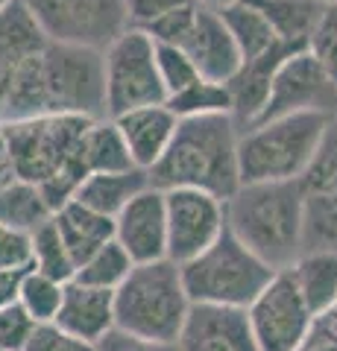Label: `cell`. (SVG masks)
<instances>
[{"label":"cell","instance_id":"1","mask_svg":"<svg viewBox=\"0 0 337 351\" xmlns=\"http://www.w3.org/2000/svg\"><path fill=\"white\" fill-rule=\"evenodd\" d=\"M56 114L108 117L100 50L47 41L18 68L3 123Z\"/></svg>","mask_w":337,"mask_h":351},{"label":"cell","instance_id":"2","mask_svg":"<svg viewBox=\"0 0 337 351\" xmlns=\"http://www.w3.org/2000/svg\"><path fill=\"white\" fill-rule=\"evenodd\" d=\"M91 123V117L77 114L3 123L6 152L15 179L36 184L53 214L77 199L80 184L89 176L82 147Z\"/></svg>","mask_w":337,"mask_h":351},{"label":"cell","instance_id":"3","mask_svg":"<svg viewBox=\"0 0 337 351\" xmlns=\"http://www.w3.org/2000/svg\"><path fill=\"white\" fill-rule=\"evenodd\" d=\"M241 126L232 114L179 120L167 152L150 170V184L159 191H205L217 199H232L241 188L237 164Z\"/></svg>","mask_w":337,"mask_h":351},{"label":"cell","instance_id":"4","mask_svg":"<svg viewBox=\"0 0 337 351\" xmlns=\"http://www.w3.org/2000/svg\"><path fill=\"white\" fill-rule=\"evenodd\" d=\"M302 182L241 184L226 199V228L267 267L285 272L302 255Z\"/></svg>","mask_w":337,"mask_h":351},{"label":"cell","instance_id":"5","mask_svg":"<svg viewBox=\"0 0 337 351\" xmlns=\"http://www.w3.org/2000/svg\"><path fill=\"white\" fill-rule=\"evenodd\" d=\"M329 123L332 114L302 112L244 129L237 144L241 184L302 182L323 147Z\"/></svg>","mask_w":337,"mask_h":351},{"label":"cell","instance_id":"6","mask_svg":"<svg viewBox=\"0 0 337 351\" xmlns=\"http://www.w3.org/2000/svg\"><path fill=\"white\" fill-rule=\"evenodd\" d=\"M182 267L173 261L135 263L129 278L115 290V328L141 339L176 343L188 319Z\"/></svg>","mask_w":337,"mask_h":351},{"label":"cell","instance_id":"7","mask_svg":"<svg viewBox=\"0 0 337 351\" xmlns=\"http://www.w3.org/2000/svg\"><path fill=\"white\" fill-rule=\"evenodd\" d=\"M279 272L249 252L229 228L200 258L182 263V281L191 304H220L246 311Z\"/></svg>","mask_w":337,"mask_h":351},{"label":"cell","instance_id":"8","mask_svg":"<svg viewBox=\"0 0 337 351\" xmlns=\"http://www.w3.org/2000/svg\"><path fill=\"white\" fill-rule=\"evenodd\" d=\"M103 76L108 117L167 103V88L156 62V41L138 27H129L103 50Z\"/></svg>","mask_w":337,"mask_h":351},{"label":"cell","instance_id":"9","mask_svg":"<svg viewBox=\"0 0 337 351\" xmlns=\"http://www.w3.org/2000/svg\"><path fill=\"white\" fill-rule=\"evenodd\" d=\"M41 32L71 47L106 50L129 24V0H21Z\"/></svg>","mask_w":337,"mask_h":351},{"label":"cell","instance_id":"10","mask_svg":"<svg viewBox=\"0 0 337 351\" xmlns=\"http://www.w3.org/2000/svg\"><path fill=\"white\" fill-rule=\"evenodd\" d=\"M246 316L258 351H302L317 322L288 269L267 284V290L246 307Z\"/></svg>","mask_w":337,"mask_h":351},{"label":"cell","instance_id":"11","mask_svg":"<svg viewBox=\"0 0 337 351\" xmlns=\"http://www.w3.org/2000/svg\"><path fill=\"white\" fill-rule=\"evenodd\" d=\"M167 205V261L188 263L214 246L226 232V202L205 191H165Z\"/></svg>","mask_w":337,"mask_h":351},{"label":"cell","instance_id":"12","mask_svg":"<svg viewBox=\"0 0 337 351\" xmlns=\"http://www.w3.org/2000/svg\"><path fill=\"white\" fill-rule=\"evenodd\" d=\"M302 112H320L332 117L337 114V85L329 80V73L320 68L308 50L293 53L276 71L267 106L253 126Z\"/></svg>","mask_w":337,"mask_h":351},{"label":"cell","instance_id":"13","mask_svg":"<svg viewBox=\"0 0 337 351\" xmlns=\"http://www.w3.org/2000/svg\"><path fill=\"white\" fill-rule=\"evenodd\" d=\"M115 240L132 263H156L167 258V205L165 191L147 188L115 217Z\"/></svg>","mask_w":337,"mask_h":351},{"label":"cell","instance_id":"14","mask_svg":"<svg viewBox=\"0 0 337 351\" xmlns=\"http://www.w3.org/2000/svg\"><path fill=\"white\" fill-rule=\"evenodd\" d=\"M176 346L179 351H258L246 311L220 304H191Z\"/></svg>","mask_w":337,"mask_h":351},{"label":"cell","instance_id":"15","mask_svg":"<svg viewBox=\"0 0 337 351\" xmlns=\"http://www.w3.org/2000/svg\"><path fill=\"white\" fill-rule=\"evenodd\" d=\"M182 50L191 56L194 68L200 71L202 80L223 82V85H229V80L244 64V56H241V50H237L229 27H226L223 15L211 12V9H202V6L197 15L194 36L188 38V44H185Z\"/></svg>","mask_w":337,"mask_h":351},{"label":"cell","instance_id":"16","mask_svg":"<svg viewBox=\"0 0 337 351\" xmlns=\"http://www.w3.org/2000/svg\"><path fill=\"white\" fill-rule=\"evenodd\" d=\"M47 41L50 38L41 32L36 18L30 15V9L21 0L9 3L0 12V123L6 120V106L18 68L30 56H36Z\"/></svg>","mask_w":337,"mask_h":351},{"label":"cell","instance_id":"17","mask_svg":"<svg viewBox=\"0 0 337 351\" xmlns=\"http://www.w3.org/2000/svg\"><path fill=\"white\" fill-rule=\"evenodd\" d=\"M121 135L129 147V156L138 170H153L161 161V156L167 152L173 135H176L179 117L170 112L167 103L165 106H144V108H132L121 117H112Z\"/></svg>","mask_w":337,"mask_h":351},{"label":"cell","instance_id":"18","mask_svg":"<svg viewBox=\"0 0 337 351\" xmlns=\"http://www.w3.org/2000/svg\"><path fill=\"white\" fill-rule=\"evenodd\" d=\"M56 325L68 334L85 339V343H100L106 334L115 331V293L89 287V284L71 281L65 284V299L59 307Z\"/></svg>","mask_w":337,"mask_h":351},{"label":"cell","instance_id":"19","mask_svg":"<svg viewBox=\"0 0 337 351\" xmlns=\"http://www.w3.org/2000/svg\"><path fill=\"white\" fill-rule=\"evenodd\" d=\"M297 50L279 44L264 56H258L253 62H244L241 71H237L229 80V94H232V117L235 123L244 129H249L261 117L270 97V85H273L276 71L285 64V59H290Z\"/></svg>","mask_w":337,"mask_h":351},{"label":"cell","instance_id":"20","mask_svg":"<svg viewBox=\"0 0 337 351\" xmlns=\"http://www.w3.org/2000/svg\"><path fill=\"white\" fill-rule=\"evenodd\" d=\"M53 226H56L62 243L68 246L77 269L91 255H97L106 243L115 240V219L91 211V208H85L77 199L68 202L65 208H59V211L53 214Z\"/></svg>","mask_w":337,"mask_h":351},{"label":"cell","instance_id":"21","mask_svg":"<svg viewBox=\"0 0 337 351\" xmlns=\"http://www.w3.org/2000/svg\"><path fill=\"white\" fill-rule=\"evenodd\" d=\"M147 188H153V184H150V173L138 170V167L124 170V173H91V176H85V182L80 184L77 202L115 219Z\"/></svg>","mask_w":337,"mask_h":351},{"label":"cell","instance_id":"22","mask_svg":"<svg viewBox=\"0 0 337 351\" xmlns=\"http://www.w3.org/2000/svg\"><path fill=\"white\" fill-rule=\"evenodd\" d=\"M288 272L317 319L337 307V252H305Z\"/></svg>","mask_w":337,"mask_h":351},{"label":"cell","instance_id":"23","mask_svg":"<svg viewBox=\"0 0 337 351\" xmlns=\"http://www.w3.org/2000/svg\"><path fill=\"white\" fill-rule=\"evenodd\" d=\"M270 21L276 38L290 50H308V38L323 15L320 0H253Z\"/></svg>","mask_w":337,"mask_h":351},{"label":"cell","instance_id":"24","mask_svg":"<svg viewBox=\"0 0 337 351\" xmlns=\"http://www.w3.org/2000/svg\"><path fill=\"white\" fill-rule=\"evenodd\" d=\"M82 156H85L89 176L91 173H124V170L135 167L126 141H124L121 129H117V123L112 117H100L89 126Z\"/></svg>","mask_w":337,"mask_h":351},{"label":"cell","instance_id":"25","mask_svg":"<svg viewBox=\"0 0 337 351\" xmlns=\"http://www.w3.org/2000/svg\"><path fill=\"white\" fill-rule=\"evenodd\" d=\"M47 219H53V211L36 184L12 179L0 188V223L12 226L24 234H32Z\"/></svg>","mask_w":337,"mask_h":351},{"label":"cell","instance_id":"26","mask_svg":"<svg viewBox=\"0 0 337 351\" xmlns=\"http://www.w3.org/2000/svg\"><path fill=\"white\" fill-rule=\"evenodd\" d=\"M220 15L226 21V27H229V32H232L237 50H241L244 62H253L258 56H264V53H270L273 47L281 44L276 38L273 27H270V21L264 18V12H261L253 0L226 9V12H220Z\"/></svg>","mask_w":337,"mask_h":351},{"label":"cell","instance_id":"27","mask_svg":"<svg viewBox=\"0 0 337 351\" xmlns=\"http://www.w3.org/2000/svg\"><path fill=\"white\" fill-rule=\"evenodd\" d=\"M305 252H337V193H305L302 255Z\"/></svg>","mask_w":337,"mask_h":351},{"label":"cell","instance_id":"28","mask_svg":"<svg viewBox=\"0 0 337 351\" xmlns=\"http://www.w3.org/2000/svg\"><path fill=\"white\" fill-rule=\"evenodd\" d=\"M167 108L179 120L232 114V94H229V85L211 82V80H202V76H200V80L191 82L185 91L173 94L167 100Z\"/></svg>","mask_w":337,"mask_h":351},{"label":"cell","instance_id":"29","mask_svg":"<svg viewBox=\"0 0 337 351\" xmlns=\"http://www.w3.org/2000/svg\"><path fill=\"white\" fill-rule=\"evenodd\" d=\"M30 240H32V267L30 269H36L59 284H71L73 276H77V263H73L68 246L62 243L53 219H47L41 228H36V232L30 234Z\"/></svg>","mask_w":337,"mask_h":351},{"label":"cell","instance_id":"30","mask_svg":"<svg viewBox=\"0 0 337 351\" xmlns=\"http://www.w3.org/2000/svg\"><path fill=\"white\" fill-rule=\"evenodd\" d=\"M132 269H135V263H132V258L126 255V249L117 243V240H112V243H106L97 255H91L89 261L82 263V267L77 269V276H73V281L115 293L129 278V272Z\"/></svg>","mask_w":337,"mask_h":351},{"label":"cell","instance_id":"31","mask_svg":"<svg viewBox=\"0 0 337 351\" xmlns=\"http://www.w3.org/2000/svg\"><path fill=\"white\" fill-rule=\"evenodd\" d=\"M65 299V284L53 281L47 276H41L36 269H27L18 287V304L27 311V316L36 325L56 322L59 307Z\"/></svg>","mask_w":337,"mask_h":351},{"label":"cell","instance_id":"32","mask_svg":"<svg viewBox=\"0 0 337 351\" xmlns=\"http://www.w3.org/2000/svg\"><path fill=\"white\" fill-rule=\"evenodd\" d=\"M302 188H305V193H320V191L337 193V114L332 117L329 132H325L323 147L317 158H314L311 170L302 176Z\"/></svg>","mask_w":337,"mask_h":351},{"label":"cell","instance_id":"33","mask_svg":"<svg viewBox=\"0 0 337 351\" xmlns=\"http://www.w3.org/2000/svg\"><path fill=\"white\" fill-rule=\"evenodd\" d=\"M197 15H200L197 3L179 6L167 15H161L159 21H153V24H147L144 32L156 44H165V47H185L188 38L194 36V27H197Z\"/></svg>","mask_w":337,"mask_h":351},{"label":"cell","instance_id":"34","mask_svg":"<svg viewBox=\"0 0 337 351\" xmlns=\"http://www.w3.org/2000/svg\"><path fill=\"white\" fill-rule=\"evenodd\" d=\"M308 53L337 85V3L323 6V15L308 38Z\"/></svg>","mask_w":337,"mask_h":351},{"label":"cell","instance_id":"35","mask_svg":"<svg viewBox=\"0 0 337 351\" xmlns=\"http://www.w3.org/2000/svg\"><path fill=\"white\" fill-rule=\"evenodd\" d=\"M156 62H159L161 82H165V88H167V100L173 94L185 91L191 82L200 80V71L194 68L191 56L182 47H165V44H156Z\"/></svg>","mask_w":337,"mask_h":351},{"label":"cell","instance_id":"36","mask_svg":"<svg viewBox=\"0 0 337 351\" xmlns=\"http://www.w3.org/2000/svg\"><path fill=\"white\" fill-rule=\"evenodd\" d=\"M32 267V240L30 234L0 223V272H18Z\"/></svg>","mask_w":337,"mask_h":351},{"label":"cell","instance_id":"37","mask_svg":"<svg viewBox=\"0 0 337 351\" xmlns=\"http://www.w3.org/2000/svg\"><path fill=\"white\" fill-rule=\"evenodd\" d=\"M32 331H36V322L18 302L0 307V351H24Z\"/></svg>","mask_w":337,"mask_h":351},{"label":"cell","instance_id":"38","mask_svg":"<svg viewBox=\"0 0 337 351\" xmlns=\"http://www.w3.org/2000/svg\"><path fill=\"white\" fill-rule=\"evenodd\" d=\"M24 351H97V346L68 334L56 322H45V325H36Z\"/></svg>","mask_w":337,"mask_h":351},{"label":"cell","instance_id":"39","mask_svg":"<svg viewBox=\"0 0 337 351\" xmlns=\"http://www.w3.org/2000/svg\"><path fill=\"white\" fill-rule=\"evenodd\" d=\"M97 351H179L176 343H159V339H141L132 337L126 331H115L106 334L100 343H97Z\"/></svg>","mask_w":337,"mask_h":351},{"label":"cell","instance_id":"40","mask_svg":"<svg viewBox=\"0 0 337 351\" xmlns=\"http://www.w3.org/2000/svg\"><path fill=\"white\" fill-rule=\"evenodd\" d=\"M188 3H194V0H129V24L144 29L161 15H167L179 6H188Z\"/></svg>","mask_w":337,"mask_h":351},{"label":"cell","instance_id":"41","mask_svg":"<svg viewBox=\"0 0 337 351\" xmlns=\"http://www.w3.org/2000/svg\"><path fill=\"white\" fill-rule=\"evenodd\" d=\"M302 351H337V307L314 322V331Z\"/></svg>","mask_w":337,"mask_h":351},{"label":"cell","instance_id":"42","mask_svg":"<svg viewBox=\"0 0 337 351\" xmlns=\"http://www.w3.org/2000/svg\"><path fill=\"white\" fill-rule=\"evenodd\" d=\"M27 269H18V272H0V307H9L18 302V287H21V278H24Z\"/></svg>","mask_w":337,"mask_h":351},{"label":"cell","instance_id":"43","mask_svg":"<svg viewBox=\"0 0 337 351\" xmlns=\"http://www.w3.org/2000/svg\"><path fill=\"white\" fill-rule=\"evenodd\" d=\"M15 173H12V164H9V152H6V138H3V123H0V188L6 182H12Z\"/></svg>","mask_w":337,"mask_h":351},{"label":"cell","instance_id":"44","mask_svg":"<svg viewBox=\"0 0 337 351\" xmlns=\"http://www.w3.org/2000/svg\"><path fill=\"white\" fill-rule=\"evenodd\" d=\"M194 3L202 6V9H211V12H226V9L241 6V3H246V0H194Z\"/></svg>","mask_w":337,"mask_h":351},{"label":"cell","instance_id":"45","mask_svg":"<svg viewBox=\"0 0 337 351\" xmlns=\"http://www.w3.org/2000/svg\"><path fill=\"white\" fill-rule=\"evenodd\" d=\"M9 3H15V0H0V12H3V9H6Z\"/></svg>","mask_w":337,"mask_h":351},{"label":"cell","instance_id":"46","mask_svg":"<svg viewBox=\"0 0 337 351\" xmlns=\"http://www.w3.org/2000/svg\"><path fill=\"white\" fill-rule=\"evenodd\" d=\"M320 3H337V0H320Z\"/></svg>","mask_w":337,"mask_h":351}]
</instances>
